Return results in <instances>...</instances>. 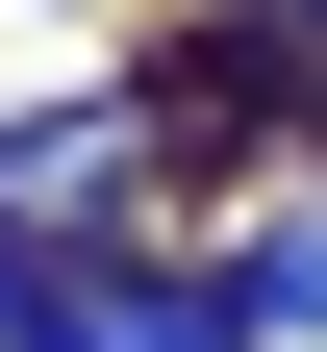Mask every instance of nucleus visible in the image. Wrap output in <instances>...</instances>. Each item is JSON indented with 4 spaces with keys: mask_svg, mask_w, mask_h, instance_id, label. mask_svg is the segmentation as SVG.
Here are the masks:
<instances>
[{
    "mask_svg": "<svg viewBox=\"0 0 327 352\" xmlns=\"http://www.w3.org/2000/svg\"><path fill=\"white\" fill-rule=\"evenodd\" d=\"M25 352H252L226 277H25Z\"/></svg>",
    "mask_w": 327,
    "mask_h": 352,
    "instance_id": "1",
    "label": "nucleus"
},
{
    "mask_svg": "<svg viewBox=\"0 0 327 352\" xmlns=\"http://www.w3.org/2000/svg\"><path fill=\"white\" fill-rule=\"evenodd\" d=\"M226 327L302 352V327H327V227H252V252H226Z\"/></svg>",
    "mask_w": 327,
    "mask_h": 352,
    "instance_id": "2",
    "label": "nucleus"
},
{
    "mask_svg": "<svg viewBox=\"0 0 327 352\" xmlns=\"http://www.w3.org/2000/svg\"><path fill=\"white\" fill-rule=\"evenodd\" d=\"M25 277H51V252H25V227H0V352H25Z\"/></svg>",
    "mask_w": 327,
    "mask_h": 352,
    "instance_id": "3",
    "label": "nucleus"
}]
</instances>
